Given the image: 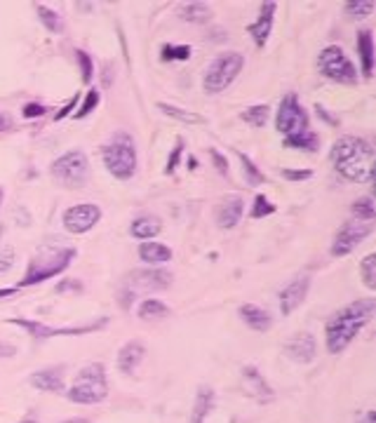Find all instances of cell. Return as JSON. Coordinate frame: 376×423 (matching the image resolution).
Returning a JSON list of instances; mask_svg holds the SVG:
<instances>
[{"label":"cell","instance_id":"cell-39","mask_svg":"<svg viewBox=\"0 0 376 423\" xmlns=\"http://www.w3.org/2000/svg\"><path fill=\"white\" fill-rule=\"evenodd\" d=\"M181 153H183V141L179 139L174 144V149L170 153V158H167V165H165V174H174L176 172V165H179V158H181Z\"/></svg>","mask_w":376,"mask_h":423},{"label":"cell","instance_id":"cell-42","mask_svg":"<svg viewBox=\"0 0 376 423\" xmlns=\"http://www.w3.org/2000/svg\"><path fill=\"white\" fill-rule=\"evenodd\" d=\"M12 264H14V250L5 247L3 252H0V273H5Z\"/></svg>","mask_w":376,"mask_h":423},{"label":"cell","instance_id":"cell-19","mask_svg":"<svg viewBox=\"0 0 376 423\" xmlns=\"http://www.w3.org/2000/svg\"><path fill=\"white\" fill-rule=\"evenodd\" d=\"M237 315H240V320H242L249 329H254V332H268V329H271V325H273L271 313L264 311L261 306H254V304H245V306H240V311H237Z\"/></svg>","mask_w":376,"mask_h":423},{"label":"cell","instance_id":"cell-45","mask_svg":"<svg viewBox=\"0 0 376 423\" xmlns=\"http://www.w3.org/2000/svg\"><path fill=\"white\" fill-rule=\"evenodd\" d=\"M66 289H82V284L78 280H64L57 287V291H66Z\"/></svg>","mask_w":376,"mask_h":423},{"label":"cell","instance_id":"cell-12","mask_svg":"<svg viewBox=\"0 0 376 423\" xmlns=\"http://www.w3.org/2000/svg\"><path fill=\"white\" fill-rule=\"evenodd\" d=\"M102 219V207L97 205H75L68 207L64 212V228L73 235H82L87 233L90 228H95Z\"/></svg>","mask_w":376,"mask_h":423},{"label":"cell","instance_id":"cell-9","mask_svg":"<svg viewBox=\"0 0 376 423\" xmlns=\"http://www.w3.org/2000/svg\"><path fill=\"white\" fill-rule=\"evenodd\" d=\"M318 68L325 78L339 82V85H348V87H353V85L358 82V68L353 66V61L348 59V55L339 48V45H327V48L320 52Z\"/></svg>","mask_w":376,"mask_h":423},{"label":"cell","instance_id":"cell-54","mask_svg":"<svg viewBox=\"0 0 376 423\" xmlns=\"http://www.w3.org/2000/svg\"><path fill=\"white\" fill-rule=\"evenodd\" d=\"M0 235H3V226H0Z\"/></svg>","mask_w":376,"mask_h":423},{"label":"cell","instance_id":"cell-5","mask_svg":"<svg viewBox=\"0 0 376 423\" xmlns=\"http://www.w3.org/2000/svg\"><path fill=\"white\" fill-rule=\"evenodd\" d=\"M104 165L120 181L132 179L136 172V146L134 139L127 132H118L111 136V141L102 151Z\"/></svg>","mask_w":376,"mask_h":423},{"label":"cell","instance_id":"cell-44","mask_svg":"<svg viewBox=\"0 0 376 423\" xmlns=\"http://www.w3.org/2000/svg\"><path fill=\"white\" fill-rule=\"evenodd\" d=\"M45 113V106L43 104H26L24 106V118H38V115Z\"/></svg>","mask_w":376,"mask_h":423},{"label":"cell","instance_id":"cell-52","mask_svg":"<svg viewBox=\"0 0 376 423\" xmlns=\"http://www.w3.org/2000/svg\"><path fill=\"white\" fill-rule=\"evenodd\" d=\"M64 423H90V419H68Z\"/></svg>","mask_w":376,"mask_h":423},{"label":"cell","instance_id":"cell-24","mask_svg":"<svg viewBox=\"0 0 376 423\" xmlns=\"http://www.w3.org/2000/svg\"><path fill=\"white\" fill-rule=\"evenodd\" d=\"M160 230H163V221L158 217H136L129 226V233L136 240H151V237L160 235Z\"/></svg>","mask_w":376,"mask_h":423},{"label":"cell","instance_id":"cell-36","mask_svg":"<svg viewBox=\"0 0 376 423\" xmlns=\"http://www.w3.org/2000/svg\"><path fill=\"white\" fill-rule=\"evenodd\" d=\"M275 212V205L268 200L266 196H254V205H252V219H261V217H268V214Z\"/></svg>","mask_w":376,"mask_h":423},{"label":"cell","instance_id":"cell-17","mask_svg":"<svg viewBox=\"0 0 376 423\" xmlns=\"http://www.w3.org/2000/svg\"><path fill=\"white\" fill-rule=\"evenodd\" d=\"M242 379H245V390H247V395L257 397L259 402H271L273 400L271 386H268L266 379L259 374V369L254 365H247L242 369Z\"/></svg>","mask_w":376,"mask_h":423},{"label":"cell","instance_id":"cell-40","mask_svg":"<svg viewBox=\"0 0 376 423\" xmlns=\"http://www.w3.org/2000/svg\"><path fill=\"white\" fill-rule=\"evenodd\" d=\"M282 176L289 181H306L313 176V169H282Z\"/></svg>","mask_w":376,"mask_h":423},{"label":"cell","instance_id":"cell-11","mask_svg":"<svg viewBox=\"0 0 376 423\" xmlns=\"http://www.w3.org/2000/svg\"><path fill=\"white\" fill-rule=\"evenodd\" d=\"M372 233V226L365 221H346L339 230H336L334 240H332V254L334 257H346L367 235Z\"/></svg>","mask_w":376,"mask_h":423},{"label":"cell","instance_id":"cell-53","mask_svg":"<svg viewBox=\"0 0 376 423\" xmlns=\"http://www.w3.org/2000/svg\"><path fill=\"white\" fill-rule=\"evenodd\" d=\"M21 423H38V421H33V419H26V421H21Z\"/></svg>","mask_w":376,"mask_h":423},{"label":"cell","instance_id":"cell-1","mask_svg":"<svg viewBox=\"0 0 376 423\" xmlns=\"http://www.w3.org/2000/svg\"><path fill=\"white\" fill-rule=\"evenodd\" d=\"M329 160H332L336 172L353 183H370L374 179L376 153L374 146L367 139H362V136H353V134L339 136L332 144Z\"/></svg>","mask_w":376,"mask_h":423},{"label":"cell","instance_id":"cell-22","mask_svg":"<svg viewBox=\"0 0 376 423\" xmlns=\"http://www.w3.org/2000/svg\"><path fill=\"white\" fill-rule=\"evenodd\" d=\"M129 280L136 282L139 287H151V289H167L172 284V273L156 268V271H132Z\"/></svg>","mask_w":376,"mask_h":423},{"label":"cell","instance_id":"cell-20","mask_svg":"<svg viewBox=\"0 0 376 423\" xmlns=\"http://www.w3.org/2000/svg\"><path fill=\"white\" fill-rule=\"evenodd\" d=\"M144 355H146V348H144L141 341H127L118 353L120 372L122 374H134L136 367H139V363L144 360Z\"/></svg>","mask_w":376,"mask_h":423},{"label":"cell","instance_id":"cell-35","mask_svg":"<svg viewBox=\"0 0 376 423\" xmlns=\"http://www.w3.org/2000/svg\"><path fill=\"white\" fill-rule=\"evenodd\" d=\"M374 12V3L372 0H360V3H346V14L350 19H365V17H370V14Z\"/></svg>","mask_w":376,"mask_h":423},{"label":"cell","instance_id":"cell-29","mask_svg":"<svg viewBox=\"0 0 376 423\" xmlns=\"http://www.w3.org/2000/svg\"><path fill=\"white\" fill-rule=\"evenodd\" d=\"M268 115H271V106H268V104H254V106H249V109H245L240 113V118L245 122H249L252 127H264L266 120H268Z\"/></svg>","mask_w":376,"mask_h":423},{"label":"cell","instance_id":"cell-15","mask_svg":"<svg viewBox=\"0 0 376 423\" xmlns=\"http://www.w3.org/2000/svg\"><path fill=\"white\" fill-rule=\"evenodd\" d=\"M275 10H278V5H275V3H261L257 21H252V24L247 26L249 36L254 38V43H257V48H259V50H264V48H266V43H268V38H271L273 19H275Z\"/></svg>","mask_w":376,"mask_h":423},{"label":"cell","instance_id":"cell-23","mask_svg":"<svg viewBox=\"0 0 376 423\" xmlns=\"http://www.w3.org/2000/svg\"><path fill=\"white\" fill-rule=\"evenodd\" d=\"M214 390L210 386H200L198 388V395H195V405H193V412H190V419L188 423H205L207 417L212 414L214 409Z\"/></svg>","mask_w":376,"mask_h":423},{"label":"cell","instance_id":"cell-51","mask_svg":"<svg viewBox=\"0 0 376 423\" xmlns=\"http://www.w3.org/2000/svg\"><path fill=\"white\" fill-rule=\"evenodd\" d=\"M14 291H17V289H12V287L10 289H0V299H3V296H12Z\"/></svg>","mask_w":376,"mask_h":423},{"label":"cell","instance_id":"cell-32","mask_svg":"<svg viewBox=\"0 0 376 423\" xmlns=\"http://www.w3.org/2000/svg\"><path fill=\"white\" fill-rule=\"evenodd\" d=\"M240 156V163H242V174H245V179H247L249 186H259V183H264L266 181V176L264 172L254 165V160H252L249 156H245V153H237Z\"/></svg>","mask_w":376,"mask_h":423},{"label":"cell","instance_id":"cell-33","mask_svg":"<svg viewBox=\"0 0 376 423\" xmlns=\"http://www.w3.org/2000/svg\"><path fill=\"white\" fill-rule=\"evenodd\" d=\"M193 55L190 45H163L160 50V59L163 61H186Z\"/></svg>","mask_w":376,"mask_h":423},{"label":"cell","instance_id":"cell-8","mask_svg":"<svg viewBox=\"0 0 376 423\" xmlns=\"http://www.w3.org/2000/svg\"><path fill=\"white\" fill-rule=\"evenodd\" d=\"M52 176L59 186L64 188H82L87 183L90 163L87 156L82 151H68L64 156H59L50 167Z\"/></svg>","mask_w":376,"mask_h":423},{"label":"cell","instance_id":"cell-31","mask_svg":"<svg viewBox=\"0 0 376 423\" xmlns=\"http://www.w3.org/2000/svg\"><path fill=\"white\" fill-rule=\"evenodd\" d=\"M350 214L353 217H358V221H370L376 217V207H374V198L372 196H365V198H360L358 203H353L350 205Z\"/></svg>","mask_w":376,"mask_h":423},{"label":"cell","instance_id":"cell-18","mask_svg":"<svg viewBox=\"0 0 376 423\" xmlns=\"http://www.w3.org/2000/svg\"><path fill=\"white\" fill-rule=\"evenodd\" d=\"M31 386L38 390H48V393H64V369L50 367L41 369V372L31 374Z\"/></svg>","mask_w":376,"mask_h":423},{"label":"cell","instance_id":"cell-43","mask_svg":"<svg viewBox=\"0 0 376 423\" xmlns=\"http://www.w3.org/2000/svg\"><path fill=\"white\" fill-rule=\"evenodd\" d=\"M78 102H80V97H78V95H75V97H71V99H68V102L64 104V109H61V111H59V113L55 115V120H57V122H59V120H64V118H66V115H68V113H71V111L75 109V104H78Z\"/></svg>","mask_w":376,"mask_h":423},{"label":"cell","instance_id":"cell-2","mask_svg":"<svg viewBox=\"0 0 376 423\" xmlns=\"http://www.w3.org/2000/svg\"><path fill=\"white\" fill-rule=\"evenodd\" d=\"M376 313V301L374 299H358V301L348 304L346 309L334 313L327 322V350L329 353H341L346 346L355 338L362 327L374 318Z\"/></svg>","mask_w":376,"mask_h":423},{"label":"cell","instance_id":"cell-55","mask_svg":"<svg viewBox=\"0 0 376 423\" xmlns=\"http://www.w3.org/2000/svg\"><path fill=\"white\" fill-rule=\"evenodd\" d=\"M0 200H3V191H0Z\"/></svg>","mask_w":376,"mask_h":423},{"label":"cell","instance_id":"cell-46","mask_svg":"<svg viewBox=\"0 0 376 423\" xmlns=\"http://www.w3.org/2000/svg\"><path fill=\"white\" fill-rule=\"evenodd\" d=\"M12 127V115L7 113H0V132H5V129Z\"/></svg>","mask_w":376,"mask_h":423},{"label":"cell","instance_id":"cell-47","mask_svg":"<svg viewBox=\"0 0 376 423\" xmlns=\"http://www.w3.org/2000/svg\"><path fill=\"white\" fill-rule=\"evenodd\" d=\"M14 346H10V343H0V358H12L14 355Z\"/></svg>","mask_w":376,"mask_h":423},{"label":"cell","instance_id":"cell-14","mask_svg":"<svg viewBox=\"0 0 376 423\" xmlns=\"http://www.w3.org/2000/svg\"><path fill=\"white\" fill-rule=\"evenodd\" d=\"M318 353L316 336L311 332H299L285 343V355L296 365H308Z\"/></svg>","mask_w":376,"mask_h":423},{"label":"cell","instance_id":"cell-6","mask_svg":"<svg viewBox=\"0 0 376 423\" xmlns=\"http://www.w3.org/2000/svg\"><path fill=\"white\" fill-rule=\"evenodd\" d=\"M106 395H109V383H106V369L102 363L82 367L71 390H68V400L75 405L104 402Z\"/></svg>","mask_w":376,"mask_h":423},{"label":"cell","instance_id":"cell-27","mask_svg":"<svg viewBox=\"0 0 376 423\" xmlns=\"http://www.w3.org/2000/svg\"><path fill=\"white\" fill-rule=\"evenodd\" d=\"M158 109L163 111L165 115H170V118L179 120V122H188V125H205L207 118L200 113H193V111H183V109H176L172 104H165V102H158Z\"/></svg>","mask_w":376,"mask_h":423},{"label":"cell","instance_id":"cell-48","mask_svg":"<svg viewBox=\"0 0 376 423\" xmlns=\"http://www.w3.org/2000/svg\"><path fill=\"white\" fill-rule=\"evenodd\" d=\"M318 113H320V115H322V118H325V120L329 122V125H339V120H336V118H332V115H329V113H327L325 109H322V106H320V104H318Z\"/></svg>","mask_w":376,"mask_h":423},{"label":"cell","instance_id":"cell-38","mask_svg":"<svg viewBox=\"0 0 376 423\" xmlns=\"http://www.w3.org/2000/svg\"><path fill=\"white\" fill-rule=\"evenodd\" d=\"M75 57H78V61H80L82 82L90 85V82H92V75H95V64H92V57L87 55V52H82V50L75 52Z\"/></svg>","mask_w":376,"mask_h":423},{"label":"cell","instance_id":"cell-10","mask_svg":"<svg viewBox=\"0 0 376 423\" xmlns=\"http://www.w3.org/2000/svg\"><path fill=\"white\" fill-rule=\"evenodd\" d=\"M10 325H17V327H24L28 334H33L38 338H52V336H78V334H87L92 329H99L104 327L106 318L97 320V322H90L85 327H48V325H41V322H33V320H21V318H12L7 320Z\"/></svg>","mask_w":376,"mask_h":423},{"label":"cell","instance_id":"cell-49","mask_svg":"<svg viewBox=\"0 0 376 423\" xmlns=\"http://www.w3.org/2000/svg\"><path fill=\"white\" fill-rule=\"evenodd\" d=\"M358 423H376V414L374 412H365V417L358 419Z\"/></svg>","mask_w":376,"mask_h":423},{"label":"cell","instance_id":"cell-25","mask_svg":"<svg viewBox=\"0 0 376 423\" xmlns=\"http://www.w3.org/2000/svg\"><path fill=\"white\" fill-rule=\"evenodd\" d=\"M139 257H141V261H146V264H165V261L172 259V250L163 242L149 240V242H141Z\"/></svg>","mask_w":376,"mask_h":423},{"label":"cell","instance_id":"cell-41","mask_svg":"<svg viewBox=\"0 0 376 423\" xmlns=\"http://www.w3.org/2000/svg\"><path fill=\"white\" fill-rule=\"evenodd\" d=\"M210 156H212L214 167H217L221 174H228V160H226V156H221L217 149H210Z\"/></svg>","mask_w":376,"mask_h":423},{"label":"cell","instance_id":"cell-16","mask_svg":"<svg viewBox=\"0 0 376 423\" xmlns=\"http://www.w3.org/2000/svg\"><path fill=\"white\" fill-rule=\"evenodd\" d=\"M242 210H245V203L240 196H226L217 205V210H214V221H217L219 228L228 230L237 226V221L242 219Z\"/></svg>","mask_w":376,"mask_h":423},{"label":"cell","instance_id":"cell-4","mask_svg":"<svg viewBox=\"0 0 376 423\" xmlns=\"http://www.w3.org/2000/svg\"><path fill=\"white\" fill-rule=\"evenodd\" d=\"M75 254L78 252L73 247H41L36 257L31 259L28 271L19 284L21 287H28V284L45 282L55 278L57 273H64L66 268L71 266V261L75 259Z\"/></svg>","mask_w":376,"mask_h":423},{"label":"cell","instance_id":"cell-26","mask_svg":"<svg viewBox=\"0 0 376 423\" xmlns=\"http://www.w3.org/2000/svg\"><path fill=\"white\" fill-rule=\"evenodd\" d=\"M179 17L183 21H190V24H207L212 19V7L207 3H188L181 5Z\"/></svg>","mask_w":376,"mask_h":423},{"label":"cell","instance_id":"cell-7","mask_svg":"<svg viewBox=\"0 0 376 423\" xmlns=\"http://www.w3.org/2000/svg\"><path fill=\"white\" fill-rule=\"evenodd\" d=\"M242 66H245V57L240 52H221L205 73V92L219 95V92L228 90L233 80L240 75Z\"/></svg>","mask_w":376,"mask_h":423},{"label":"cell","instance_id":"cell-30","mask_svg":"<svg viewBox=\"0 0 376 423\" xmlns=\"http://www.w3.org/2000/svg\"><path fill=\"white\" fill-rule=\"evenodd\" d=\"M36 10L43 21V26L48 28L50 33H64V19H61L55 10H50L48 5H36Z\"/></svg>","mask_w":376,"mask_h":423},{"label":"cell","instance_id":"cell-21","mask_svg":"<svg viewBox=\"0 0 376 423\" xmlns=\"http://www.w3.org/2000/svg\"><path fill=\"white\" fill-rule=\"evenodd\" d=\"M358 52H360V66H362L365 78L374 75V36L370 28L358 31Z\"/></svg>","mask_w":376,"mask_h":423},{"label":"cell","instance_id":"cell-34","mask_svg":"<svg viewBox=\"0 0 376 423\" xmlns=\"http://www.w3.org/2000/svg\"><path fill=\"white\" fill-rule=\"evenodd\" d=\"M362 271V282L367 284V289H376V254H367L360 264Z\"/></svg>","mask_w":376,"mask_h":423},{"label":"cell","instance_id":"cell-37","mask_svg":"<svg viewBox=\"0 0 376 423\" xmlns=\"http://www.w3.org/2000/svg\"><path fill=\"white\" fill-rule=\"evenodd\" d=\"M97 104H99V90H90L87 95H85V102H82L80 109L75 111V118H78V120L87 118V113H90V111H95V109H97Z\"/></svg>","mask_w":376,"mask_h":423},{"label":"cell","instance_id":"cell-50","mask_svg":"<svg viewBox=\"0 0 376 423\" xmlns=\"http://www.w3.org/2000/svg\"><path fill=\"white\" fill-rule=\"evenodd\" d=\"M104 85H106V87H109V85H111V66H106V68H104Z\"/></svg>","mask_w":376,"mask_h":423},{"label":"cell","instance_id":"cell-13","mask_svg":"<svg viewBox=\"0 0 376 423\" xmlns=\"http://www.w3.org/2000/svg\"><path fill=\"white\" fill-rule=\"evenodd\" d=\"M308 289H311V275L308 273L299 275V278H294L289 284H285V287L280 289V294H278L282 315L294 313L299 306L306 301V296H308Z\"/></svg>","mask_w":376,"mask_h":423},{"label":"cell","instance_id":"cell-28","mask_svg":"<svg viewBox=\"0 0 376 423\" xmlns=\"http://www.w3.org/2000/svg\"><path fill=\"white\" fill-rule=\"evenodd\" d=\"M170 315V306L163 304L160 299H146L139 306V318L141 320H163Z\"/></svg>","mask_w":376,"mask_h":423},{"label":"cell","instance_id":"cell-3","mask_svg":"<svg viewBox=\"0 0 376 423\" xmlns=\"http://www.w3.org/2000/svg\"><path fill=\"white\" fill-rule=\"evenodd\" d=\"M275 127L280 134H285V146L289 149H301V151H318V136L316 132H311V122L308 113L294 92L282 97V102L278 106V118H275Z\"/></svg>","mask_w":376,"mask_h":423}]
</instances>
